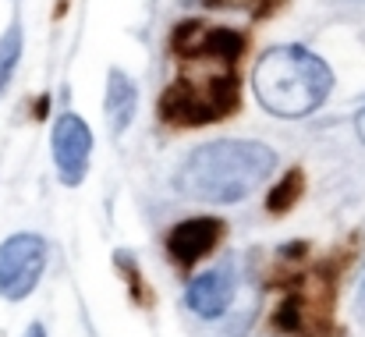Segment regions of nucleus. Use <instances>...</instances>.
I'll return each mask as SVG.
<instances>
[{
    "label": "nucleus",
    "instance_id": "obj_5",
    "mask_svg": "<svg viewBox=\"0 0 365 337\" xmlns=\"http://www.w3.org/2000/svg\"><path fill=\"white\" fill-rule=\"evenodd\" d=\"M46 270V241L39 234H11L0 245V295L21 302Z\"/></svg>",
    "mask_w": 365,
    "mask_h": 337
},
{
    "label": "nucleus",
    "instance_id": "obj_2",
    "mask_svg": "<svg viewBox=\"0 0 365 337\" xmlns=\"http://www.w3.org/2000/svg\"><path fill=\"white\" fill-rule=\"evenodd\" d=\"M252 89H255L259 104L273 117L298 121V117H309L327 104V96L334 89V71L312 50L287 43V46L266 50L255 61Z\"/></svg>",
    "mask_w": 365,
    "mask_h": 337
},
{
    "label": "nucleus",
    "instance_id": "obj_13",
    "mask_svg": "<svg viewBox=\"0 0 365 337\" xmlns=\"http://www.w3.org/2000/svg\"><path fill=\"white\" fill-rule=\"evenodd\" d=\"M255 4H266L269 11H277L280 4L277 0H206V7H224V11H231V7H242V11H252L255 18H259V7Z\"/></svg>",
    "mask_w": 365,
    "mask_h": 337
},
{
    "label": "nucleus",
    "instance_id": "obj_3",
    "mask_svg": "<svg viewBox=\"0 0 365 337\" xmlns=\"http://www.w3.org/2000/svg\"><path fill=\"white\" fill-rule=\"evenodd\" d=\"M242 107V82L235 68L210 71L206 79H178L156 104L160 117L178 128H199L224 121Z\"/></svg>",
    "mask_w": 365,
    "mask_h": 337
},
{
    "label": "nucleus",
    "instance_id": "obj_1",
    "mask_svg": "<svg viewBox=\"0 0 365 337\" xmlns=\"http://www.w3.org/2000/svg\"><path fill=\"white\" fill-rule=\"evenodd\" d=\"M277 167V153L262 142L220 139L192 149L178 171V188L199 203H242Z\"/></svg>",
    "mask_w": 365,
    "mask_h": 337
},
{
    "label": "nucleus",
    "instance_id": "obj_8",
    "mask_svg": "<svg viewBox=\"0 0 365 337\" xmlns=\"http://www.w3.org/2000/svg\"><path fill=\"white\" fill-rule=\"evenodd\" d=\"M224 231H227V224L217 221V217H188V221L170 227V234H167V256L178 266H192V263L206 259L220 245Z\"/></svg>",
    "mask_w": 365,
    "mask_h": 337
},
{
    "label": "nucleus",
    "instance_id": "obj_16",
    "mask_svg": "<svg viewBox=\"0 0 365 337\" xmlns=\"http://www.w3.org/2000/svg\"><path fill=\"white\" fill-rule=\"evenodd\" d=\"M359 302H362V313H365V284H362V295H359Z\"/></svg>",
    "mask_w": 365,
    "mask_h": 337
},
{
    "label": "nucleus",
    "instance_id": "obj_14",
    "mask_svg": "<svg viewBox=\"0 0 365 337\" xmlns=\"http://www.w3.org/2000/svg\"><path fill=\"white\" fill-rule=\"evenodd\" d=\"M25 337H46V331H43L39 323H32V327H29V334H25Z\"/></svg>",
    "mask_w": 365,
    "mask_h": 337
},
{
    "label": "nucleus",
    "instance_id": "obj_11",
    "mask_svg": "<svg viewBox=\"0 0 365 337\" xmlns=\"http://www.w3.org/2000/svg\"><path fill=\"white\" fill-rule=\"evenodd\" d=\"M302 192H305V174H302V167H291V171L273 185V192H269V199H266V210H269V213H287V210L302 199Z\"/></svg>",
    "mask_w": 365,
    "mask_h": 337
},
{
    "label": "nucleus",
    "instance_id": "obj_15",
    "mask_svg": "<svg viewBox=\"0 0 365 337\" xmlns=\"http://www.w3.org/2000/svg\"><path fill=\"white\" fill-rule=\"evenodd\" d=\"M359 139H362V142H365V111L359 114Z\"/></svg>",
    "mask_w": 365,
    "mask_h": 337
},
{
    "label": "nucleus",
    "instance_id": "obj_9",
    "mask_svg": "<svg viewBox=\"0 0 365 337\" xmlns=\"http://www.w3.org/2000/svg\"><path fill=\"white\" fill-rule=\"evenodd\" d=\"M231 298H235V281H231V270H224V266L199 273V277L188 284V291H185L188 309H192L195 316H202V320L224 316L227 306H231Z\"/></svg>",
    "mask_w": 365,
    "mask_h": 337
},
{
    "label": "nucleus",
    "instance_id": "obj_12",
    "mask_svg": "<svg viewBox=\"0 0 365 337\" xmlns=\"http://www.w3.org/2000/svg\"><path fill=\"white\" fill-rule=\"evenodd\" d=\"M18 57H21V25L14 21V25L0 36V96H4V89H7L14 68H18Z\"/></svg>",
    "mask_w": 365,
    "mask_h": 337
},
{
    "label": "nucleus",
    "instance_id": "obj_6",
    "mask_svg": "<svg viewBox=\"0 0 365 337\" xmlns=\"http://www.w3.org/2000/svg\"><path fill=\"white\" fill-rule=\"evenodd\" d=\"M170 50L181 61H224L235 64L248 50V39L238 29L206 25V21H181L170 36Z\"/></svg>",
    "mask_w": 365,
    "mask_h": 337
},
{
    "label": "nucleus",
    "instance_id": "obj_7",
    "mask_svg": "<svg viewBox=\"0 0 365 337\" xmlns=\"http://www.w3.org/2000/svg\"><path fill=\"white\" fill-rule=\"evenodd\" d=\"M93 156V131L78 114H64L53 124V164L64 185H82Z\"/></svg>",
    "mask_w": 365,
    "mask_h": 337
},
{
    "label": "nucleus",
    "instance_id": "obj_4",
    "mask_svg": "<svg viewBox=\"0 0 365 337\" xmlns=\"http://www.w3.org/2000/svg\"><path fill=\"white\" fill-rule=\"evenodd\" d=\"M334 316V281L327 284V273H316V281L302 291H291L280 309L273 313L277 331L294 337H327Z\"/></svg>",
    "mask_w": 365,
    "mask_h": 337
},
{
    "label": "nucleus",
    "instance_id": "obj_10",
    "mask_svg": "<svg viewBox=\"0 0 365 337\" xmlns=\"http://www.w3.org/2000/svg\"><path fill=\"white\" fill-rule=\"evenodd\" d=\"M135 104H138V93H135V82L124 75V71H110V79H107V96H103V111L110 117V131L114 135H121L124 128L131 124V117H135Z\"/></svg>",
    "mask_w": 365,
    "mask_h": 337
}]
</instances>
